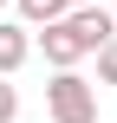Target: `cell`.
Segmentation results:
<instances>
[{"mask_svg": "<svg viewBox=\"0 0 117 123\" xmlns=\"http://www.w3.org/2000/svg\"><path fill=\"white\" fill-rule=\"evenodd\" d=\"M98 78H104V84H117V39H104V45H98Z\"/></svg>", "mask_w": 117, "mask_h": 123, "instance_id": "obj_6", "label": "cell"}, {"mask_svg": "<svg viewBox=\"0 0 117 123\" xmlns=\"http://www.w3.org/2000/svg\"><path fill=\"white\" fill-rule=\"evenodd\" d=\"M72 6H85V0H72Z\"/></svg>", "mask_w": 117, "mask_h": 123, "instance_id": "obj_8", "label": "cell"}, {"mask_svg": "<svg viewBox=\"0 0 117 123\" xmlns=\"http://www.w3.org/2000/svg\"><path fill=\"white\" fill-rule=\"evenodd\" d=\"M13 117H20V91H13L7 71H0V123H13Z\"/></svg>", "mask_w": 117, "mask_h": 123, "instance_id": "obj_7", "label": "cell"}, {"mask_svg": "<svg viewBox=\"0 0 117 123\" xmlns=\"http://www.w3.org/2000/svg\"><path fill=\"white\" fill-rule=\"evenodd\" d=\"M39 45H46V65L59 71V65H78L85 52H91V39H85V26L72 19V13H59V19H46V32H39Z\"/></svg>", "mask_w": 117, "mask_h": 123, "instance_id": "obj_2", "label": "cell"}, {"mask_svg": "<svg viewBox=\"0 0 117 123\" xmlns=\"http://www.w3.org/2000/svg\"><path fill=\"white\" fill-rule=\"evenodd\" d=\"M59 13H72V0H20V19H26V26H46V19H59Z\"/></svg>", "mask_w": 117, "mask_h": 123, "instance_id": "obj_5", "label": "cell"}, {"mask_svg": "<svg viewBox=\"0 0 117 123\" xmlns=\"http://www.w3.org/2000/svg\"><path fill=\"white\" fill-rule=\"evenodd\" d=\"M0 6H7V0H0Z\"/></svg>", "mask_w": 117, "mask_h": 123, "instance_id": "obj_9", "label": "cell"}, {"mask_svg": "<svg viewBox=\"0 0 117 123\" xmlns=\"http://www.w3.org/2000/svg\"><path fill=\"white\" fill-rule=\"evenodd\" d=\"M72 19L85 26V39H91V52H98L104 39H117V6H98V0H85V6H72Z\"/></svg>", "mask_w": 117, "mask_h": 123, "instance_id": "obj_4", "label": "cell"}, {"mask_svg": "<svg viewBox=\"0 0 117 123\" xmlns=\"http://www.w3.org/2000/svg\"><path fill=\"white\" fill-rule=\"evenodd\" d=\"M46 110H52V123H98V91L72 65H59L52 84H46Z\"/></svg>", "mask_w": 117, "mask_h": 123, "instance_id": "obj_1", "label": "cell"}, {"mask_svg": "<svg viewBox=\"0 0 117 123\" xmlns=\"http://www.w3.org/2000/svg\"><path fill=\"white\" fill-rule=\"evenodd\" d=\"M26 58H33V32H26V19H0V71L13 78Z\"/></svg>", "mask_w": 117, "mask_h": 123, "instance_id": "obj_3", "label": "cell"}]
</instances>
